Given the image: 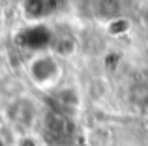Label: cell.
Returning a JSON list of instances; mask_svg holds the SVG:
<instances>
[{
  "mask_svg": "<svg viewBox=\"0 0 148 146\" xmlns=\"http://www.w3.org/2000/svg\"><path fill=\"white\" fill-rule=\"evenodd\" d=\"M53 103H56V111L54 113H60L66 109H73V107L79 105V94L73 88H62V90L54 92L53 94Z\"/></svg>",
  "mask_w": 148,
  "mask_h": 146,
  "instance_id": "6",
  "label": "cell"
},
{
  "mask_svg": "<svg viewBox=\"0 0 148 146\" xmlns=\"http://www.w3.org/2000/svg\"><path fill=\"white\" fill-rule=\"evenodd\" d=\"M17 146H40V143H38V139L32 137V135H23L21 139H19Z\"/></svg>",
  "mask_w": 148,
  "mask_h": 146,
  "instance_id": "11",
  "label": "cell"
},
{
  "mask_svg": "<svg viewBox=\"0 0 148 146\" xmlns=\"http://www.w3.org/2000/svg\"><path fill=\"white\" fill-rule=\"evenodd\" d=\"M25 15L32 21L41 19L53 10V0H25Z\"/></svg>",
  "mask_w": 148,
  "mask_h": 146,
  "instance_id": "7",
  "label": "cell"
},
{
  "mask_svg": "<svg viewBox=\"0 0 148 146\" xmlns=\"http://www.w3.org/2000/svg\"><path fill=\"white\" fill-rule=\"evenodd\" d=\"M54 146H66V144H62V143H60V144H54Z\"/></svg>",
  "mask_w": 148,
  "mask_h": 146,
  "instance_id": "13",
  "label": "cell"
},
{
  "mask_svg": "<svg viewBox=\"0 0 148 146\" xmlns=\"http://www.w3.org/2000/svg\"><path fill=\"white\" fill-rule=\"evenodd\" d=\"M28 75H30V79H32V83L38 84V86L51 84L60 75L58 58L54 55H47V53L32 58V62L28 64Z\"/></svg>",
  "mask_w": 148,
  "mask_h": 146,
  "instance_id": "1",
  "label": "cell"
},
{
  "mask_svg": "<svg viewBox=\"0 0 148 146\" xmlns=\"http://www.w3.org/2000/svg\"><path fill=\"white\" fill-rule=\"evenodd\" d=\"M127 28H130V23H127L126 19L116 17V19H112V21L109 23V32L111 34H124Z\"/></svg>",
  "mask_w": 148,
  "mask_h": 146,
  "instance_id": "10",
  "label": "cell"
},
{
  "mask_svg": "<svg viewBox=\"0 0 148 146\" xmlns=\"http://www.w3.org/2000/svg\"><path fill=\"white\" fill-rule=\"evenodd\" d=\"M98 15L103 19H116L120 11V2L118 0H98Z\"/></svg>",
  "mask_w": 148,
  "mask_h": 146,
  "instance_id": "9",
  "label": "cell"
},
{
  "mask_svg": "<svg viewBox=\"0 0 148 146\" xmlns=\"http://www.w3.org/2000/svg\"><path fill=\"white\" fill-rule=\"evenodd\" d=\"M69 131H71V122L64 114L53 111L45 116V133H49L53 141H58V144L66 135H69Z\"/></svg>",
  "mask_w": 148,
  "mask_h": 146,
  "instance_id": "5",
  "label": "cell"
},
{
  "mask_svg": "<svg viewBox=\"0 0 148 146\" xmlns=\"http://www.w3.org/2000/svg\"><path fill=\"white\" fill-rule=\"evenodd\" d=\"M53 51H54V56H69L75 53L77 49V43L73 38L69 36H62L58 38V40H53Z\"/></svg>",
  "mask_w": 148,
  "mask_h": 146,
  "instance_id": "8",
  "label": "cell"
},
{
  "mask_svg": "<svg viewBox=\"0 0 148 146\" xmlns=\"http://www.w3.org/2000/svg\"><path fill=\"white\" fill-rule=\"evenodd\" d=\"M6 118L15 128H30L36 120V105L28 98H19L13 101H8L6 105Z\"/></svg>",
  "mask_w": 148,
  "mask_h": 146,
  "instance_id": "2",
  "label": "cell"
},
{
  "mask_svg": "<svg viewBox=\"0 0 148 146\" xmlns=\"http://www.w3.org/2000/svg\"><path fill=\"white\" fill-rule=\"evenodd\" d=\"M0 146H4V141H2V137H0Z\"/></svg>",
  "mask_w": 148,
  "mask_h": 146,
  "instance_id": "12",
  "label": "cell"
},
{
  "mask_svg": "<svg viewBox=\"0 0 148 146\" xmlns=\"http://www.w3.org/2000/svg\"><path fill=\"white\" fill-rule=\"evenodd\" d=\"M26 92V83L17 75V73H8L0 77V98L13 101V99L23 98Z\"/></svg>",
  "mask_w": 148,
  "mask_h": 146,
  "instance_id": "4",
  "label": "cell"
},
{
  "mask_svg": "<svg viewBox=\"0 0 148 146\" xmlns=\"http://www.w3.org/2000/svg\"><path fill=\"white\" fill-rule=\"evenodd\" d=\"M17 43L23 45L26 49H32L36 53H41L53 43V38H51V32L47 26L43 25H32L26 30H23L17 38Z\"/></svg>",
  "mask_w": 148,
  "mask_h": 146,
  "instance_id": "3",
  "label": "cell"
}]
</instances>
